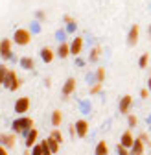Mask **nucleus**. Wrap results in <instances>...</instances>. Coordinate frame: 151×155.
I'll return each instance as SVG.
<instances>
[{"label":"nucleus","instance_id":"1","mask_svg":"<svg viewBox=\"0 0 151 155\" xmlns=\"http://www.w3.org/2000/svg\"><path fill=\"white\" fill-rule=\"evenodd\" d=\"M11 127H13V131L21 133V135H28L30 129L33 127V120L30 118V116H21V118L13 120V126Z\"/></svg>","mask_w":151,"mask_h":155},{"label":"nucleus","instance_id":"2","mask_svg":"<svg viewBox=\"0 0 151 155\" xmlns=\"http://www.w3.org/2000/svg\"><path fill=\"white\" fill-rule=\"evenodd\" d=\"M21 85H22V80L17 76V72H15V70H8V74H6V80H4V87L15 92V91H18V89H21Z\"/></svg>","mask_w":151,"mask_h":155},{"label":"nucleus","instance_id":"3","mask_svg":"<svg viewBox=\"0 0 151 155\" xmlns=\"http://www.w3.org/2000/svg\"><path fill=\"white\" fill-rule=\"evenodd\" d=\"M13 41H15L18 46H26V45H30V41H31V33H30L28 30H24V28H18V30L13 33Z\"/></svg>","mask_w":151,"mask_h":155},{"label":"nucleus","instance_id":"4","mask_svg":"<svg viewBox=\"0 0 151 155\" xmlns=\"http://www.w3.org/2000/svg\"><path fill=\"white\" fill-rule=\"evenodd\" d=\"M30 105H31L30 98H28V96H22V98H18V100L15 102V113H17V114H24V113H28Z\"/></svg>","mask_w":151,"mask_h":155},{"label":"nucleus","instance_id":"5","mask_svg":"<svg viewBox=\"0 0 151 155\" xmlns=\"http://www.w3.org/2000/svg\"><path fill=\"white\" fill-rule=\"evenodd\" d=\"M138 37H140V26L138 24H133V26H131V30H129V33H127V45L129 46H135L138 43Z\"/></svg>","mask_w":151,"mask_h":155},{"label":"nucleus","instance_id":"6","mask_svg":"<svg viewBox=\"0 0 151 155\" xmlns=\"http://www.w3.org/2000/svg\"><path fill=\"white\" fill-rule=\"evenodd\" d=\"M131 105H133V96L125 94V96H122V98H120L118 111H120L122 114H129V109H131Z\"/></svg>","mask_w":151,"mask_h":155},{"label":"nucleus","instance_id":"7","mask_svg":"<svg viewBox=\"0 0 151 155\" xmlns=\"http://www.w3.org/2000/svg\"><path fill=\"white\" fill-rule=\"evenodd\" d=\"M74 127H76V135H78V137L79 139H85L87 137V133H88V122L87 120H78V122H76L74 124Z\"/></svg>","mask_w":151,"mask_h":155},{"label":"nucleus","instance_id":"8","mask_svg":"<svg viewBox=\"0 0 151 155\" xmlns=\"http://www.w3.org/2000/svg\"><path fill=\"white\" fill-rule=\"evenodd\" d=\"M17 142V137L13 133H0V144L6 146V148H13Z\"/></svg>","mask_w":151,"mask_h":155},{"label":"nucleus","instance_id":"9","mask_svg":"<svg viewBox=\"0 0 151 155\" xmlns=\"http://www.w3.org/2000/svg\"><path fill=\"white\" fill-rule=\"evenodd\" d=\"M120 144H124L125 148H133V144H135V137H133V133H131V129H127V131H124L122 133V137H120Z\"/></svg>","mask_w":151,"mask_h":155},{"label":"nucleus","instance_id":"10","mask_svg":"<svg viewBox=\"0 0 151 155\" xmlns=\"http://www.w3.org/2000/svg\"><path fill=\"white\" fill-rule=\"evenodd\" d=\"M81 50H83V39L81 37H76L74 41H72V45H70V54L78 57L81 54Z\"/></svg>","mask_w":151,"mask_h":155},{"label":"nucleus","instance_id":"11","mask_svg":"<svg viewBox=\"0 0 151 155\" xmlns=\"http://www.w3.org/2000/svg\"><path fill=\"white\" fill-rule=\"evenodd\" d=\"M76 83H78V81H76L74 78H68V80L65 81V85H63V89H61L63 96H70V94L76 91Z\"/></svg>","mask_w":151,"mask_h":155},{"label":"nucleus","instance_id":"12","mask_svg":"<svg viewBox=\"0 0 151 155\" xmlns=\"http://www.w3.org/2000/svg\"><path fill=\"white\" fill-rule=\"evenodd\" d=\"M144 150H146V142L140 137L135 139V144L131 148V155H144Z\"/></svg>","mask_w":151,"mask_h":155},{"label":"nucleus","instance_id":"13","mask_svg":"<svg viewBox=\"0 0 151 155\" xmlns=\"http://www.w3.org/2000/svg\"><path fill=\"white\" fill-rule=\"evenodd\" d=\"M37 137H39V131H37L35 127H31L30 133L26 135V148H33L35 142H37Z\"/></svg>","mask_w":151,"mask_h":155},{"label":"nucleus","instance_id":"14","mask_svg":"<svg viewBox=\"0 0 151 155\" xmlns=\"http://www.w3.org/2000/svg\"><path fill=\"white\" fill-rule=\"evenodd\" d=\"M0 55H2L4 59H9V57H11V41H9V39H4V41H2V50H0Z\"/></svg>","mask_w":151,"mask_h":155},{"label":"nucleus","instance_id":"15","mask_svg":"<svg viewBox=\"0 0 151 155\" xmlns=\"http://www.w3.org/2000/svg\"><path fill=\"white\" fill-rule=\"evenodd\" d=\"M94 155H109V146L105 140H100L94 148Z\"/></svg>","mask_w":151,"mask_h":155},{"label":"nucleus","instance_id":"16","mask_svg":"<svg viewBox=\"0 0 151 155\" xmlns=\"http://www.w3.org/2000/svg\"><path fill=\"white\" fill-rule=\"evenodd\" d=\"M70 55V45H66L65 41L59 45V48H57V57H61V59H66V57Z\"/></svg>","mask_w":151,"mask_h":155},{"label":"nucleus","instance_id":"17","mask_svg":"<svg viewBox=\"0 0 151 155\" xmlns=\"http://www.w3.org/2000/svg\"><path fill=\"white\" fill-rule=\"evenodd\" d=\"M53 52H52V48H48V46H44L43 50H41V59L44 61V63H52L53 61Z\"/></svg>","mask_w":151,"mask_h":155},{"label":"nucleus","instance_id":"18","mask_svg":"<svg viewBox=\"0 0 151 155\" xmlns=\"http://www.w3.org/2000/svg\"><path fill=\"white\" fill-rule=\"evenodd\" d=\"M61 122H63V113H61L59 109H55V111L52 113V126H53V127H59Z\"/></svg>","mask_w":151,"mask_h":155},{"label":"nucleus","instance_id":"19","mask_svg":"<svg viewBox=\"0 0 151 155\" xmlns=\"http://www.w3.org/2000/svg\"><path fill=\"white\" fill-rule=\"evenodd\" d=\"M21 67L26 68V70H33L35 68V61L31 59V57H22V59H21Z\"/></svg>","mask_w":151,"mask_h":155},{"label":"nucleus","instance_id":"20","mask_svg":"<svg viewBox=\"0 0 151 155\" xmlns=\"http://www.w3.org/2000/svg\"><path fill=\"white\" fill-rule=\"evenodd\" d=\"M100 54H101V48H100V46H94V48L90 50V55H88V61H90V63H96V61L100 59Z\"/></svg>","mask_w":151,"mask_h":155},{"label":"nucleus","instance_id":"21","mask_svg":"<svg viewBox=\"0 0 151 155\" xmlns=\"http://www.w3.org/2000/svg\"><path fill=\"white\" fill-rule=\"evenodd\" d=\"M46 140H48V144H50V148H52V151H53V155H55V153L59 151V146H61V144H59L57 140H55L53 137H48Z\"/></svg>","mask_w":151,"mask_h":155},{"label":"nucleus","instance_id":"22","mask_svg":"<svg viewBox=\"0 0 151 155\" xmlns=\"http://www.w3.org/2000/svg\"><path fill=\"white\" fill-rule=\"evenodd\" d=\"M127 124H129V129H135L138 126V118H137L135 114H129L127 116Z\"/></svg>","mask_w":151,"mask_h":155},{"label":"nucleus","instance_id":"23","mask_svg":"<svg viewBox=\"0 0 151 155\" xmlns=\"http://www.w3.org/2000/svg\"><path fill=\"white\" fill-rule=\"evenodd\" d=\"M147 63H149V55H147V54H142L140 59H138V67H140V68H146Z\"/></svg>","mask_w":151,"mask_h":155},{"label":"nucleus","instance_id":"24","mask_svg":"<svg viewBox=\"0 0 151 155\" xmlns=\"http://www.w3.org/2000/svg\"><path fill=\"white\" fill-rule=\"evenodd\" d=\"M8 67L6 65H0V87H2L4 85V80H6V74H8Z\"/></svg>","mask_w":151,"mask_h":155},{"label":"nucleus","instance_id":"25","mask_svg":"<svg viewBox=\"0 0 151 155\" xmlns=\"http://www.w3.org/2000/svg\"><path fill=\"white\" fill-rule=\"evenodd\" d=\"M41 148H43V153H44V155H53V151H52L48 140H43V142H41Z\"/></svg>","mask_w":151,"mask_h":155},{"label":"nucleus","instance_id":"26","mask_svg":"<svg viewBox=\"0 0 151 155\" xmlns=\"http://www.w3.org/2000/svg\"><path fill=\"white\" fill-rule=\"evenodd\" d=\"M116 153H118V155H131V150L125 148L124 144H118V146H116Z\"/></svg>","mask_w":151,"mask_h":155},{"label":"nucleus","instance_id":"27","mask_svg":"<svg viewBox=\"0 0 151 155\" xmlns=\"http://www.w3.org/2000/svg\"><path fill=\"white\" fill-rule=\"evenodd\" d=\"M103 80H105V68H98L96 70V81L103 83Z\"/></svg>","mask_w":151,"mask_h":155},{"label":"nucleus","instance_id":"28","mask_svg":"<svg viewBox=\"0 0 151 155\" xmlns=\"http://www.w3.org/2000/svg\"><path fill=\"white\" fill-rule=\"evenodd\" d=\"M50 137H53V139H55V140H57L59 144L63 142V135H61V131H59V129H53V131L50 133Z\"/></svg>","mask_w":151,"mask_h":155},{"label":"nucleus","instance_id":"29","mask_svg":"<svg viewBox=\"0 0 151 155\" xmlns=\"http://www.w3.org/2000/svg\"><path fill=\"white\" fill-rule=\"evenodd\" d=\"M30 155H44V153H43V148H41V144H35V146L31 148Z\"/></svg>","mask_w":151,"mask_h":155},{"label":"nucleus","instance_id":"30","mask_svg":"<svg viewBox=\"0 0 151 155\" xmlns=\"http://www.w3.org/2000/svg\"><path fill=\"white\" fill-rule=\"evenodd\" d=\"M101 85H103V83H94V85L90 87V94L94 96V94H98V92H101Z\"/></svg>","mask_w":151,"mask_h":155},{"label":"nucleus","instance_id":"31","mask_svg":"<svg viewBox=\"0 0 151 155\" xmlns=\"http://www.w3.org/2000/svg\"><path fill=\"white\" fill-rule=\"evenodd\" d=\"M76 30H78V24H76V21L70 22V24H66V31H68V33H74Z\"/></svg>","mask_w":151,"mask_h":155},{"label":"nucleus","instance_id":"32","mask_svg":"<svg viewBox=\"0 0 151 155\" xmlns=\"http://www.w3.org/2000/svg\"><path fill=\"white\" fill-rule=\"evenodd\" d=\"M138 137H140V139H142V140H144L146 144H147V142H151V139L147 137V133H140V135H138Z\"/></svg>","mask_w":151,"mask_h":155},{"label":"nucleus","instance_id":"33","mask_svg":"<svg viewBox=\"0 0 151 155\" xmlns=\"http://www.w3.org/2000/svg\"><path fill=\"white\" fill-rule=\"evenodd\" d=\"M35 17L39 18V21H44V17H46V15H44V11H37V13H35Z\"/></svg>","mask_w":151,"mask_h":155},{"label":"nucleus","instance_id":"34","mask_svg":"<svg viewBox=\"0 0 151 155\" xmlns=\"http://www.w3.org/2000/svg\"><path fill=\"white\" fill-rule=\"evenodd\" d=\"M63 21H65V24H70V22H74V18H72L70 15H65V17H63Z\"/></svg>","mask_w":151,"mask_h":155},{"label":"nucleus","instance_id":"35","mask_svg":"<svg viewBox=\"0 0 151 155\" xmlns=\"http://www.w3.org/2000/svg\"><path fill=\"white\" fill-rule=\"evenodd\" d=\"M149 94H151V92H149V89H144V91L140 92V96H142V98H144V100L147 98V96H149Z\"/></svg>","mask_w":151,"mask_h":155},{"label":"nucleus","instance_id":"36","mask_svg":"<svg viewBox=\"0 0 151 155\" xmlns=\"http://www.w3.org/2000/svg\"><path fill=\"white\" fill-rule=\"evenodd\" d=\"M76 65H78V67H83V65H85V61H83V59H79V57H76Z\"/></svg>","mask_w":151,"mask_h":155},{"label":"nucleus","instance_id":"37","mask_svg":"<svg viewBox=\"0 0 151 155\" xmlns=\"http://www.w3.org/2000/svg\"><path fill=\"white\" fill-rule=\"evenodd\" d=\"M57 37H59V41H65V31H63V30L57 31Z\"/></svg>","mask_w":151,"mask_h":155},{"label":"nucleus","instance_id":"38","mask_svg":"<svg viewBox=\"0 0 151 155\" xmlns=\"http://www.w3.org/2000/svg\"><path fill=\"white\" fill-rule=\"evenodd\" d=\"M0 155H8V150H6V146H0Z\"/></svg>","mask_w":151,"mask_h":155},{"label":"nucleus","instance_id":"39","mask_svg":"<svg viewBox=\"0 0 151 155\" xmlns=\"http://www.w3.org/2000/svg\"><path fill=\"white\" fill-rule=\"evenodd\" d=\"M146 122H147V126H149V127H151V113H149V114H147V120H146Z\"/></svg>","mask_w":151,"mask_h":155},{"label":"nucleus","instance_id":"40","mask_svg":"<svg viewBox=\"0 0 151 155\" xmlns=\"http://www.w3.org/2000/svg\"><path fill=\"white\" fill-rule=\"evenodd\" d=\"M147 89H149V92H151V76L147 78Z\"/></svg>","mask_w":151,"mask_h":155},{"label":"nucleus","instance_id":"41","mask_svg":"<svg viewBox=\"0 0 151 155\" xmlns=\"http://www.w3.org/2000/svg\"><path fill=\"white\" fill-rule=\"evenodd\" d=\"M147 33H149V37H151V24H149V28H147Z\"/></svg>","mask_w":151,"mask_h":155},{"label":"nucleus","instance_id":"42","mask_svg":"<svg viewBox=\"0 0 151 155\" xmlns=\"http://www.w3.org/2000/svg\"><path fill=\"white\" fill-rule=\"evenodd\" d=\"M0 50H2V41H0Z\"/></svg>","mask_w":151,"mask_h":155},{"label":"nucleus","instance_id":"43","mask_svg":"<svg viewBox=\"0 0 151 155\" xmlns=\"http://www.w3.org/2000/svg\"><path fill=\"white\" fill-rule=\"evenodd\" d=\"M55 155H57V153H55Z\"/></svg>","mask_w":151,"mask_h":155}]
</instances>
